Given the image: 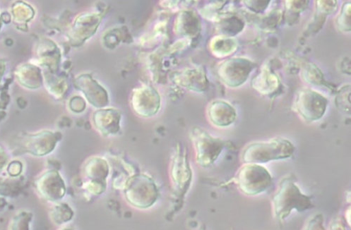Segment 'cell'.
<instances>
[{"mask_svg": "<svg viewBox=\"0 0 351 230\" xmlns=\"http://www.w3.org/2000/svg\"><path fill=\"white\" fill-rule=\"evenodd\" d=\"M271 203L274 216L279 221L285 220L293 211L303 213L314 207L312 197L304 194L291 178L280 181Z\"/></svg>", "mask_w": 351, "mask_h": 230, "instance_id": "cell-1", "label": "cell"}, {"mask_svg": "<svg viewBox=\"0 0 351 230\" xmlns=\"http://www.w3.org/2000/svg\"><path fill=\"white\" fill-rule=\"evenodd\" d=\"M295 146L285 138L276 137L267 142H254L243 150L244 164H265L272 161L291 158L295 153Z\"/></svg>", "mask_w": 351, "mask_h": 230, "instance_id": "cell-2", "label": "cell"}, {"mask_svg": "<svg viewBox=\"0 0 351 230\" xmlns=\"http://www.w3.org/2000/svg\"><path fill=\"white\" fill-rule=\"evenodd\" d=\"M124 194L126 201L138 209L150 208L159 196L156 182L145 174H138L128 178L124 186Z\"/></svg>", "mask_w": 351, "mask_h": 230, "instance_id": "cell-3", "label": "cell"}, {"mask_svg": "<svg viewBox=\"0 0 351 230\" xmlns=\"http://www.w3.org/2000/svg\"><path fill=\"white\" fill-rule=\"evenodd\" d=\"M235 182L243 194L256 196L266 192L271 187L273 178L269 170L263 165L245 164L239 169Z\"/></svg>", "mask_w": 351, "mask_h": 230, "instance_id": "cell-4", "label": "cell"}, {"mask_svg": "<svg viewBox=\"0 0 351 230\" xmlns=\"http://www.w3.org/2000/svg\"><path fill=\"white\" fill-rule=\"evenodd\" d=\"M191 138L197 164L204 168L213 166L225 149V141L198 127L192 129Z\"/></svg>", "mask_w": 351, "mask_h": 230, "instance_id": "cell-5", "label": "cell"}, {"mask_svg": "<svg viewBox=\"0 0 351 230\" xmlns=\"http://www.w3.org/2000/svg\"><path fill=\"white\" fill-rule=\"evenodd\" d=\"M61 139V134L50 131L19 136L15 140L14 152L16 154L29 153L35 156H44L53 151Z\"/></svg>", "mask_w": 351, "mask_h": 230, "instance_id": "cell-6", "label": "cell"}, {"mask_svg": "<svg viewBox=\"0 0 351 230\" xmlns=\"http://www.w3.org/2000/svg\"><path fill=\"white\" fill-rule=\"evenodd\" d=\"M328 105V99L319 92L311 88H304L298 92L294 107L302 119L315 123L322 119Z\"/></svg>", "mask_w": 351, "mask_h": 230, "instance_id": "cell-7", "label": "cell"}, {"mask_svg": "<svg viewBox=\"0 0 351 230\" xmlns=\"http://www.w3.org/2000/svg\"><path fill=\"white\" fill-rule=\"evenodd\" d=\"M255 64L245 58H232L224 60L218 68L221 81L230 88H238L246 83Z\"/></svg>", "mask_w": 351, "mask_h": 230, "instance_id": "cell-8", "label": "cell"}, {"mask_svg": "<svg viewBox=\"0 0 351 230\" xmlns=\"http://www.w3.org/2000/svg\"><path fill=\"white\" fill-rule=\"evenodd\" d=\"M130 104L138 116L149 118L155 116L161 105L159 92L152 86H143L135 88L132 93Z\"/></svg>", "mask_w": 351, "mask_h": 230, "instance_id": "cell-9", "label": "cell"}, {"mask_svg": "<svg viewBox=\"0 0 351 230\" xmlns=\"http://www.w3.org/2000/svg\"><path fill=\"white\" fill-rule=\"evenodd\" d=\"M103 15L98 12L83 13L77 16L69 37L74 46H80L95 36L101 24Z\"/></svg>", "mask_w": 351, "mask_h": 230, "instance_id": "cell-10", "label": "cell"}, {"mask_svg": "<svg viewBox=\"0 0 351 230\" xmlns=\"http://www.w3.org/2000/svg\"><path fill=\"white\" fill-rule=\"evenodd\" d=\"M36 192L50 202L62 200L66 192L65 182L58 170H50L42 174L35 181Z\"/></svg>", "mask_w": 351, "mask_h": 230, "instance_id": "cell-11", "label": "cell"}, {"mask_svg": "<svg viewBox=\"0 0 351 230\" xmlns=\"http://www.w3.org/2000/svg\"><path fill=\"white\" fill-rule=\"evenodd\" d=\"M74 84L93 107L101 109L108 105L110 100L108 90L90 74L80 75L75 79Z\"/></svg>", "mask_w": 351, "mask_h": 230, "instance_id": "cell-12", "label": "cell"}, {"mask_svg": "<svg viewBox=\"0 0 351 230\" xmlns=\"http://www.w3.org/2000/svg\"><path fill=\"white\" fill-rule=\"evenodd\" d=\"M122 112L113 107L98 109L93 114V126L104 136L118 134L121 128Z\"/></svg>", "mask_w": 351, "mask_h": 230, "instance_id": "cell-13", "label": "cell"}, {"mask_svg": "<svg viewBox=\"0 0 351 230\" xmlns=\"http://www.w3.org/2000/svg\"><path fill=\"white\" fill-rule=\"evenodd\" d=\"M171 174L174 188L185 193L191 186L193 172L189 159L180 146H178L173 159Z\"/></svg>", "mask_w": 351, "mask_h": 230, "instance_id": "cell-14", "label": "cell"}, {"mask_svg": "<svg viewBox=\"0 0 351 230\" xmlns=\"http://www.w3.org/2000/svg\"><path fill=\"white\" fill-rule=\"evenodd\" d=\"M173 81L182 88L196 93H203L209 85L206 73L201 67L184 68L174 75Z\"/></svg>", "mask_w": 351, "mask_h": 230, "instance_id": "cell-15", "label": "cell"}, {"mask_svg": "<svg viewBox=\"0 0 351 230\" xmlns=\"http://www.w3.org/2000/svg\"><path fill=\"white\" fill-rule=\"evenodd\" d=\"M207 116L210 123L219 128L231 126L237 120L235 107L226 101L218 100L210 103L207 108Z\"/></svg>", "mask_w": 351, "mask_h": 230, "instance_id": "cell-16", "label": "cell"}, {"mask_svg": "<svg viewBox=\"0 0 351 230\" xmlns=\"http://www.w3.org/2000/svg\"><path fill=\"white\" fill-rule=\"evenodd\" d=\"M201 27L198 15L192 10L182 11L175 22V32L187 39L197 37L201 31Z\"/></svg>", "mask_w": 351, "mask_h": 230, "instance_id": "cell-17", "label": "cell"}, {"mask_svg": "<svg viewBox=\"0 0 351 230\" xmlns=\"http://www.w3.org/2000/svg\"><path fill=\"white\" fill-rule=\"evenodd\" d=\"M252 86L261 95L271 96L278 89L280 81L276 75L265 67L252 79Z\"/></svg>", "mask_w": 351, "mask_h": 230, "instance_id": "cell-18", "label": "cell"}, {"mask_svg": "<svg viewBox=\"0 0 351 230\" xmlns=\"http://www.w3.org/2000/svg\"><path fill=\"white\" fill-rule=\"evenodd\" d=\"M239 48V42L235 37L219 35L210 40L209 49L214 56L224 58L232 55Z\"/></svg>", "mask_w": 351, "mask_h": 230, "instance_id": "cell-19", "label": "cell"}, {"mask_svg": "<svg viewBox=\"0 0 351 230\" xmlns=\"http://www.w3.org/2000/svg\"><path fill=\"white\" fill-rule=\"evenodd\" d=\"M84 174L90 181H107L110 174L108 161L101 157L95 156L89 158L84 166Z\"/></svg>", "mask_w": 351, "mask_h": 230, "instance_id": "cell-20", "label": "cell"}, {"mask_svg": "<svg viewBox=\"0 0 351 230\" xmlns=\"http://www.w3.org/2000/svg\"><path fill=\"white\" fill-rule=\"evenodd\" d=\"M217 22L221 35L228 37H234L239 34L245 27L244 21L239 17L233 15L221 17Z\"/></svg>", "mask_w": 351, "mask_h": 230, "instance_id": "cell-21", "label": "cell"}, {"mask_svg": "<svg viewBox=\"0 0 351 230\" xmlns=\"http://www.w3.org/2000/svg\"><path fill=\"white\" fill-rule=\"evenodd\" d=\"M75 213L66 203H59L54 205L51 211L50 216L52 221L57 225H63L71 220Z\"/></svg>", "mask_w": 351, "mask_h": 230, "instance_id": "cell-22", "label": "cell"}, {"mask_svg": "<svg viewBox=\"0 0 351 230\" xmlns=\"http://www.w3.org/2000/svg\"><path fill=\"white\" fill-rule=\"evenodd\" d=\"M301 77L304 81L314 86H320L324 82V75L320 68L313 63L302 68Z\"/></svg>", "mask_w": 351, "mask_h": 230, "instance_id": "cell-23", "label": "cell"}, {"mask_svg": "<svg viewBox=\"0 0 351 230\" xmlns=\"http://www.w3.org/2000/svg\"><path fill=\"white\" fill-rule=\"evenodd\" d=\"M33 214L27 211L19 212L12 220L10 230H30Z\"/></svg>", "mask_w": 351, "mask_h": 230, "instance_id": "cell-24", "label": "cell"}, {"mask_svg": "<svg viewBox=\"0 0 351 230\" xmlns=\"http://www.w3.org/2000/svg\"><path fill=\"white\" fill-rule=\"evenodd\" d=\"M350 3H347L343 4L336 21L337 27L338 28L339 31L342 33H348L350 31Z\"/></svg>", "mask_w": 351, "mask_h": 230, "instance_id": "cell-25", "label": "cell"}, {"mask_svg": "<svg viewBox=\"0 0 351 230\" xmlns=\"http://www.w3.org/2000/svg\"><path fill=\"white\" fill-rule=\"evenodd\" d=\"M224 2L215 3L205 6L201 11V14L206 19L217 21L219 18L218 11L222 9Z\"/></svg>", "mask_w": 351, "mask_h": 230, "instance_id": "cell-26", "label": "cell"}, {"mask_svg": "<svg viewBox=\"0 0 351 230\" xmlns=\"http://www.w3.org/2000/svg\"><path fill=\"white\" fill-rule=\"evenodd\" d=\"M107 188V181H90L85 183L84 189L90 194L95 196L101 195Z\"/></svg>", "mask_w": 351, "mask_h": 230, "instance_id": "cell-27", "label": "cell"}, {"mask_svg": "<svg viewBox=\"0 0 351 230\" xmlns=\"http://www.w3.org/2000/svg\"><path fill=\"white\" fill-rule=\"evenodd\" d=\"M317 3V11L321 15H329L337 10V1H318Z\"/></svg>", "mask_w": 351, "mask_h": 230, "instance_id": "cell-28", "label": "cell"}, {"mask_svg": "<svg viewBox=\"0 0 351 230\" xmlns=\"http://www.w3.org/2000/svg\"><path fill=\"white\" fill-rule=\"evenodd\" d=\"M350 86L346 85L343 86L339 91L337 94V101L341 107H350Z\"/></svg>", "mask_w": 351, "mask_h": 230, "instance_id": "cell-29", "label": "cell"}, {"mask_svg": "<svg viewBox=\"0 0 351 230\" xmlns=\"http://www.w3.org/2000/svg\"><path fill=\"white\" fill-rule=\"evenodd\" d=\"M69 108L75 113H82L86 108V102L81 97L76 96L69 101Z\"/></svg>", "mask_w": 351, "mask_h": 230, "instance_id": "cell-30", "label": "cell"}, {"mask_svg": "<svg viewBox=\"0 0 351 230\" xmlns=\"http://www.w3.org/2000/svg\"><path fill=\"white\" fill-rule=\"evenodd\" d=\"M244 3L250 11L255 13H261L267 9L270 1H245Z\"/></svg>", "mask_w": 351, "mask_h": 230, "instance_id": "cell-31", "label": "cell"}, {"mask_svg": "<svg viewBox=\"0 0 351 230\" xmlns=\"http://www.w3.org/2000/svg\"><path fill=\"white\" fill-rule=\"evenodd\" d=\"M305 230H325L323 226V216H315L311 220Z\"/></svg>", "mask_w": 351, "mask_h": 230, "instance_id": "cell-32", "label": "cell"}, {"mask_svg": "<svg viewBox=\"0 0 351 230\" xmlns=\"http://www.w3.org/2000/svg\"><path fill=\"white\" fill-rule=\"evenodd\" d=\"M22 169V164L19 161H13L8 165L7 170L11 177H15L21 175Z\"/></svg>", "mask_w": 351, "mask_h": 230, "instance_id": "cell-33", "label": "cell"}, {"mask_svg": "<svg viewBox=\"0 0 351 230\" xmlns=\"http://www.w3.org/2000/svg\"><path fill=\"white\" fill-rule=\"evenodd\" d=\"M287 8L294 11L295 12H300L303 10L306 9L308 2L307 1H287Z\"/></svg>", "mask_w": 351, "mask_h": 230, "instance_id": "cell-34", "label": "cell"}, {"mask_svg": "<svg viewBox=\"0 0 351 230\" xmlns=\"http://www.w3.org/2000/svg\"><path fill=\"white\" fill-rule=\"evenodd\" d=\"M8 158L3 148L0 146V172H1L8 165Z\"/></svg>", "mask_w": 351, "mask_h": 230, "instance_id": "cell-35", "label": "cell"}, {"mask_svg": "<svg viewBox=\"0 0 351 230\" xmlns=\"http://www.w3.org/2000/svg\"><path fill=\"white\" fill-rule=\"evenodd\" d=\"M6 203H7L4 201V199H0V211L4 209Z\"/></svg>", "mask_w": 351, "mask_h": 230, "instance_id": "cell-36", "label": "cell"}, {"mask_svg": "<svg viewBox=\"0 0 351 230\" xmlns=\"http://www.w3.org/2000/svg\"><path fill=\"white\" fill-rule=\"evenodd\" d=\"M61 230H74V229H72V228H64V229H62Z\"/></svg>", "mask_w": 351, "mask_h": 230, "instance_id": "cell-37", "label": "cell"}, {"mask_svg": "<svg viewBox=\"0 0 351 230\" xmlns=\"http://www.w3.org/2000/svg\"><path fill=\"white\" fill-rule=\"evenodd\" d=\"M203 230V229H202Z\"/></svg>", "mask_w": 351, "mask_h": 230, "instance_id": "cell-38", "label": "cell"}]
</instances>
